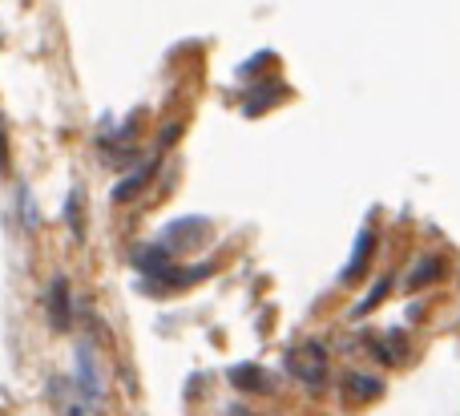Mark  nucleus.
Here are the masks:
<instances>
[{"label":"nucleus","instance_id":"nucleus-1","mask_svg":"<svg viewBox=\"0 0 460 416\" xmlns=\"http://www.w3.org/2000/svg\"><path fill=\"white\" fill-rule=\"evenodd\" d=\"M45 312H49V323H53V332H69V323H73V299H69V279H65V275H53V283H49Z\"/></svg>","mask_w":460,"mask_h":416},{"label":"nucleus","instance_id":"nucleus-2","mask_svg":"<svg viewBox=\"0 0 460 416\" xmlns=\"http://www.w3.org/2000/svg\"><path fill=\"white\" fill-rule=\"evenodd\" d=\"M77 388L85 404H102V372H97V356L89 344H77Z\"/></svg>","mask_w":460,"mask_h":416},{"label":"nucleus","instance_id":"nucleus-3","mask_svg":"<svg viewBox=\"0 0 460 416\" xmlns=\"http://www.w3.org/2000/svg\"><path fill=\"white\" fill-rule=\"evenodd\" d=\"M287 368H291L299 380H307L311 388H323V376H327V372H323V348L315 344V352H311V364L303 360L299 352H291V356H287Z\"/></svg>","mask_w":460,"mask_h":416},{"label":"nucleus","instance_id":"nucleus-4","mask_svg":"<svg viewBox=\"0 0 460 416\" xmlns=\"http://www.w3.org/2000/svg\"><path fill=\"white\" fill-rule=\"evenodd\" d=\"M154 170H158V166H154V162H150V166L134 170V174H129V178H121V182L113 186V190H110V199L118 202V207H121V202H134L137 194L146 190V182H150V178H154Z\"/></svg>","mask_w":460,"mask_h":416},{"label":"nucleus","instance_id":"nucleus-5","mask_svg":"<svg viewBox=\"0 0 460 416\" xmlns=\"http://www.w3.org/2000/svg\"><path fill=\"white\" fill-rule=\"evenodd\" d=\"M230 385L238 388V393H267L270 388V376L259 368V364H243V368H230Z\"/></svg>","mask_w":460,"mask_h":416},{"label":"nucleus","instance_id":"nucleus-6","mask_svg":"<svg viewBox=\"0 0 460 416\" xmlns=\"http://www.w3.org/2000/svg\"><path fill=\"white\" fill-rule=\"evenodd\" d=\"M372 247H376V235H372V231H359L356 247H351L348 267H343V275H340L343 283H351V279H359V275H364V267H367V255H372Z\"/></svg>","mask_w":460,"mask_h":416},{"label":"nucleus","instance_id":"nucleus-7","mask_svg":"<svg viewBox=\"0 0 460 416\" xmlns=\"http://www.w3.org/2000/svg\"><path fill=\"white\" fill-rule=\"evenodd\" d=\"M194 231H207V218H182V223H170L166 226V243L194 247V243H202V235H194Z\"/></svg>","mask_w":460,"mask_h":416},{"label":"nucleus","instance_id":"nucleus-8","mask_svg":"<svg viewBox=\"0 0 460 416\" xmlns=\"http://www.w3.org/2000/svg\"><path fill=\"white\" fill-rule=\"evenodd\" d=\"M440 275H445V263L429 255V259H420V263H416V271H408L404 288H408V291H420V288H429V283H437Z\"/></svg>","mask_w":460,"mask_h":416},{"label":"nucleus","instance_id":"nucleus-9","mask_svg":"<svg viewBox=\"0 0 460 416\" xmlns=\"http://www.w3.org/2000/svg\"><path fill=\"white\" fill-rule=\"evenodd\" d=\"M134 267H137L142 275H166L170 251H166V247H146V251H137V255H134Z\"/></svg>","mask_w":460,"mask_h":416},{"label":"nucleus","instance_id":"nucleus-10","mask_svg":"<svg viewBox=\"0 0 460 416\" xmlns=\"http://www.w3.org/2000/svg\"><path fill=\"white\" fill-rule=\"evenodd\" d=\"M388 288H392V279H388V275H384V279H380V283H376V288H372V291H367V296H364V299H359V304H356V312H351V315H356V320H359V315H367V312H372V307H376V304H380V299H384V296H388Z\"/></svg>","mask_w":460,"mask_h":416},{"label":"nucleus","instance_id":"nucleus-11","mask_svg":"<svg viewBox=\"0 0 460 416\" xmlns=\"http://www.w3.org/2000/svg\"><path fill=\"white\" fill-rule=\"evenodd\" d=\"M348 388L359 396V401H372V396L384 393V385L380 380H372V376H348Z\"/></svg>","mask_w":460,"mask_h":416},{"label":"nucleus","instance_id":"nucleus-12","mask_svg":"<svg viewBox=\"0 0 460 416\" xmlns=\"http://www.w3.org/2000/svg\"><path fill=\"white\" fill-rule=\"evenodd\" d=\"M275 97H279L275 85H267V89H259V93H251V97H246V113H262L270 102H275Z\"/></svg>","mask_w":460,"mask_h":416},{"label":"nucleus","instance_id":"nucleus-13","mask_svg":"<svg viewBox=\"0 0 460 416\" xmlns=\"http://www.w3.org/2000/svg\"><path fill=\"white\" fill-rule=\"evenodd\" d=\"M77 202H81V190L69 194V202H65V215H69V231L81 239V215H77Z\"/></svg>","mask_w":460,"mask_h":416},{"label":"nucleus","instance_id":"nucleus-14","mask_svg":"<svg viewBox=\"0 0 460 416\" xmlns=\"http://www.w3.org/2000/svg\"><path fill=\"white\" fill-rule=\"evenodd\" d=\"M178 134H182V126H166V129H162V146H174Z\"/></svg>","mask_w":460,"mask_h":416},{"label":"nucleus","instance_id":"nucleus-15","mask_svg":"<svg viewBox=\"0 0 460 416\" xmlns=\"http://www.w3.org/2000/svg\"><path fill=\"white\" fill-rule=\"evenodd\" d=\"M8 170V150H4V126H0V174Z\"/></svg>","mask_w":460,"mask_h":416}]
</instances>
